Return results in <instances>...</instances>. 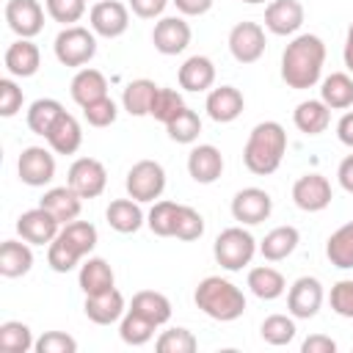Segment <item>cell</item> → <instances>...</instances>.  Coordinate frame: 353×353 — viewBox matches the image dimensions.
I'll use <instances>...</instances> for the list:
<instances>
[{
	"mask_svg": "<svg viewBox=\"0 0 353 353\" xmlns=\"http://www.w3.org/2000/svg\"><path fill=\"white\" fill-rule=\"evenodd\" d=\"M323 63H325L323 39L314 33H301L281 52V80L295 91H306L320 83Z\"/></svg>",
	"mask_w": 353,
	"mask_h": 353,
	"instance_id": "obj_1",
	"label": "cell"
},
{
	"mask_svg": "<svg viewBox=\"0 0 353 353\" xmlns=\"http://www.w3.org/2000/svg\"><path fill=\"white\" fill-rule=\"evenodd\" d=\"M287 152V130L279 121H259L243 146V163L251 174L268 176L273 174Z\"/></svg>",
	"mask_w": 353,
	"mask_h": 353,
	"instance_id": "obj_2",
	"label": "cell"
},
{
	"mask_svg": "<svg viewBox=\"0 0 353 353\" xmlns=\"http://www.w3.org/2000/svg\"><path fill=\"white\" fill-rule=\"evenodd\" d=\"M193 301L207 317H212L218 323H232V320L243 317V312H245L243 290L237 284H232L229 279H223V276L201 279L196 292H193Z\"/></svg>",
	"mask_w": 353,
	"mask_h": 353,
	"instance_id": "obj_3",
	"label": "cell"
},
{
	"mask_svg": "<svg viewBox=\"0 0 353 353\" xmlns=\"http://www.w3.org/2000/svg\"><path fill=\"white\" fill-rule=\"evenodd\" d=\"M256 240H254V234L248 232V229H243V223L240 226H229V229H223L218 237H215V243H212V256H215V262L223 268V270H243L245 265H251V259H254V254H256Z\"/></svg>",
	"mask_w": 353,
	"mask_h": 353,
	"instance_id": "obj_4",
	"label": "cell"
},
{
	"mask_svg": "<svg viewBox=\"0 0 353 353\" xmlns=\"http://www.w3.org/2000/svg\"><path fill=\"white\" fill-rule=\"evenodd\" d=\"M52 52H55L58 63H63L69 69H83L97 55V33L83 25H66L55 36Z\"/></svg>",
	"mask_w": 353,
	"mask_h": 353,
	"instance_id": "obj_5",
	"label": "cell"
},
{
	"mask_svg": "<svg viewBox=\"0 0 353 353\" xmlns=\"http://www.w3.org/2000/svg\"><path fill=\"white\" fill-rule=\"evenodd\" d=\"M124 188H127V196L135 199V201H141V204L154 201L165 190V168L157 160H138L127 171Z\"/></svg>",
	"mask_w": 353,
	"mask_h": 353,
	"instance_id": "obj_6",
	"label": "cell"
},
{
	"mask_svg": "<svg viewBox=\"0 0 353 353\" xmlns=\"http://www.w3.org/2000/svg\"><path fill=\"white\" fill-rule=\"evenodd\" d=\"M66 185L80 196V199H97L108 188V171L97 157H77L69 165Z\"/></svg>",
	"mask_w": 353,
	"mask_h": 353,
	"instance_id": "obj_7",
	"label": "cell"
},
{
	"mask_svg": "<svg viewBox=\"0 0 353 353\" xmlns=\"http://www.w3.org/2000/svg\"><path fill=\"white\" fill-rule=\"evenodd\" d=\"M17 174L30 188H44L55 179V154L44 146H25L17 160Z\"/></svg>",
	"mask_w": 353,
	"mask_h": 353,
	"instance_id": "obj_8",
	"label": "cell"
},
{
	"mask_svg": "<svg viewBox=\"0 0 353 353\" xmlns=\"http://www.w3.org/2000/svg\"><path fill=\"white\" fill-rule=\"evenodd\" d=\"M88 25L102 39H119L130 28V8L119 0H99L91 6Z\"/></svg>",
	"mask_w": 353,
	"mask_h": 353,
	"instance_id": "obj_9",
	"label": "cell"
},
{
	"mask_svg": "<svg viewBox=\"0 0 353 353\" xmlns=\"http://www.w3.org/2000/svg\"><path fill=\"white\" fill-rule=\"evenodd\" d=\"M265 28L259 22H237L229 30V52L237 63H256L265 55Z\"/></svg>",
	"mask_w": 353,
	"mask_h": 353,
	"instance_id": "obj_10",
	"label": "cell"
},
{
	"mask_svg": "<svg viewBox=\"0 0 353 353\" xmlns=\"http://www.w3.org/2000/svg\"><path fill=\"white\" fill-rule=\"evenodd\" d=\"M273 212V199L262 188H243L232 199V218L243 226H256Z\"/></svg>",
	"mask_w": 353,
	"mask_h": 353,
	"instance_id": "obj_11",
	"label": "cell"
},
{
	"mask_svg": "<svg viewBox=\"0 0 353 353\" xmlns=\"http://www.w3.org/2000/svg\"><path fill=\"white\" fill-rule=\"evenodd\" d=\"M323 284L314 276H301L292 281V287L287 290V312L295 320H309L320 312L323 306Z\"/></svg>",
	"mask_w": 353,
	"mask_h": 353,
	"instance_id": "obj_12",
	"label": "cell"
},
{
	"mask_svg": "<svg viewBox=\"0 0 353 353\" xmlns=\"http://www.w3.org/2000/svg\"><path fill=\"white\" fill-rule=\"evenodd\" d=\"M331 199H334L331 182L317 171L298 176L295 185H292V201L303 212H323L331 204Z\"/></svg>",
	"mask_w": 353,
	"mask_h": 353,
	"instance_id": "obj_13",
	"label": "cell"
},
{
	"mask_svg": "<svg viewBox=\"0 0 353 353\" xmlns=\"http://www.w3.org/2000/svg\"><path fill=\"white\" fill-rule=\"evenodd\" d=\"M58 232H61V223L41 204L33 210H25L17 218V234L30 245H50L58 237Z\"/></svg>",
	"mask_w": 353,
	"mask_h": 353,
	"instance_id": "obj_14",
	"label": "cell"
},
{
	"mask_svg": "<svg viewBox=\"0 0 353 353\" xmlns=\"http://www.w3.org/2000/svg\"><path fill=\"white\" fill-rule=\"evenodd\" d=\"M190 25L185 17H160L152 30V44L160 55H179L190 44Z\"/></svg>",
	"mask_w": 353,
	"mask_h": 353,
	"instance_id": "obj_15",
	"label": "cell"
},
{
	"mask_svg": "<svg viewBox=\"0 0 353 353\" xmlns=\"http://www.w3.org/2000/svg\"><path fill=\"white\" fill-rule=\"evenodd\" d=\"M6 22L19 39H33L44 28V8L39 0H8Z\"/></svg>",
	"mask_w": 353,
	"mask_h": 353,
	"instance_id": "obj_16",
	"label": "cell"
},
{
	"mask_svg": "<svg viewBox=\"0 0 353 353\" xmlns=\"http://www.w3.org/2000/svg\"><path fill=\"white\" fill-rule=\"evenodd\" d=\"M303 6L298 0H270L265 8V28L273 36H295L303 25Z\"/></svg>",
	"mask_w": 353,
	"mask_h": 353,
	"instance_id": "obj_17",
	"label": "cell"
},
{
	"mask_svg": "<svg viewBox=\"0 0 353 353\" xmlns=\"http://www.w3.org/2000/svg\"><path fill=\"white\" fill-rule=\"evenodd\" d=\"M188 174L199 185H212L223 174V154L212 143H199L188 152Z\"/></svg>",
	"mask_w": 353,
	"mask_h": 353,
	"instance_id": "obj_18",
	"label": "cell"
},
{
	"mask_svg": "<svg viewBox=\"0 0 353 353\" xmlns=\"http://www.w3.org/2000/svg\"><path fill=\"white\" fill-rule=\"evenodd\" d=\"M83 312L91 323L97 325H110V323H119L127 312V303H124V295L113 287L108 292H97V295H85V303H83Z\"/></svg>",
	"mask_w": 353,
	"mask_h": 353,
	"instance_id": "obj_19",
	"label": "cell"
},
{
	"mask_svg": "<svg viewBox=\"0 0 353 353\" xmlns=\"http://www.w3.org/2000/svg\"><path fill=\"white\" fill-rule=\"evenodd\" d=\"M243 108H245V99H243L240 88H234V85H218V88H212L207 94V102H204L207 116L212 121H218V124L234 121L243 113Z\"/></svg>",
	"mask_w": 353,
	"mask_h": 353,
	"instance_id": "obj_20",
	"label": "cell"
},
{
	"mask_svg": "<svg viewBox=\"0 0 353 353\" xmlns=\"http://www.w3.org/2000/svg\"><path fill=\"white\" fill-rule=\"evenodd\" d=\"M3 63L11 77H33L41 66V52L30 39H17L14 44H8Z\"/></svg>",
	"mask_w": 353,
	"mask_h": 353,
	"instance_id": "obj_21",
	"label": "cell"
},
{
	"mask_svg": "<svg viewBox=\"0 0 353 353\" xmlns=\"http://www.w3.org/2000/svg\"><path fill=\"white\" fill-rule=\"evenodd\" d=\"M44 141L50 143V149L55 154H74L80 149V143H83V127L72 113L63 110L58 116V121L50 127V132L44 135Z\"/></svg>",
	"mask_w": 353,
	"mask_h": 353,
	"instance_id": "obj_22",
	"label": "cell"
},
{
	"mask_svg": "<svg viewBox=\"0 0 353 353\" xmlns=\"http://www.w3.org/2000/svg\"><path fill=\"white\" fill-rule=\"evenodd\" d=\"M47 212H52L55 215V221L61 223V226H66V223H72V221H77V215H80V210H83V199L69 188V185H61V188H50L44 196H41V201H39Z\"/></svg>",
	"mask_w": 353,
	"mask_h": 353,
	"instance_id": "obj_23",
	"label": "cell"
},
{
	"mask_svg": "<svg viewBox=\"0 0 353 353\" xmlns=\"http://www.w3.org/2000/svg\"><path fill=\"white\" fill-rule=\"evenodd\" d=\"M105 218H108V226L119 234H132L146 223L141 201H135V199H113L105 210Z\"/></svg>",
	"mask_w": 353,
	"mask_h": 353,
	"instance_id": "obj_24",
	"label": "cell"
},
{
	"mask_svg": "<svg viewBox=\"0 0 353 353\" xmlns=\"http://www.w3.org/2000/svg\"><path fill=\"white\" fill-rule=\"evenodd\" d=\"M176 80H179V88H185V91H193V94L207 91L215 83V63L207 55H190L179 66Z\"/></svg>",
	"mask_w": 353,
	"mask_h": 353,
	"instance_id": "obj_25",
	"label": "cell"
},
{
	"mask_svg": "<svg viewBox=\"0 0 353 353\" xmlns=\"http://www.w3.org/2000/svg\"><path fill=\"white\" fill-rule=\"evenodd\" d=\"M69 94H72V99H74L80 108H85V105H91V102L108 97V80H105V74H102L99 69L83 66V69H77V74L72 77Z\"/></svg>",
	"mask_w": 353,
	"mask_h": 353,
	"instance_id": "obj_26",
	"label": "cell"
},
{
	"mask_svg": "<svg viewBox=\"0 0 353 353\" xmlns=\"http://www.w3.org/2000/svg\"><path fill=\"white\" fill-rule=\"evenodd\" d=\"M77 284L85 295H97V292H108L116 287V276H113V268L102 259V256H88L83 265H80V273H77Z\"/></svg>",
	"mask_w": 353,
	"mask_h": 353,
	"instance_id": "obj_27",
	"label": "cell"
},
{
	"mask_svg": "<svg viewBox=\"0 0 353 353\" xmlns=\"http://www.w3.org/2000/svg\"><path fill=\"white\" fill-rule=\"evenodd\" d=\"M292 121L306 135H320L331 124V108L323 99H303L292 110Z\"/></svg>",
	"mask_w": 353,
	"mask_h": 353,
	"instance_id": "obj_28",
	"label": "cell"
},
{
	"mask_svg": "<svg viewBox=\"0 0 353 353\" xmlns=\"http://www.w3.org/2000/svg\"><path fill=\"white\" fill-rule=\"evenodd\" d=\"M30 268H33L30 243H25V240H3V245H0V276L19 279V276L30 273Z\"/></svg>",
	"mask_w": 353,
	"mask_h": 353,
	"instance_id": "obj_29",
	"label": "cell"
},
{
	"mask_svg": "<svg viewBox=\"0 0 353 353\" xmlns=\"http://www.w3.org/2000/svg\"><path fill=\"white\" fill-rule=\"evenodd\" d=\"M298 243H301V234H298L295 226H276V229H270V232L262 237L259 254H262L268 262H281V259H287V256L298 248Z\"/></svg>",
	"mask_w": 353,
	"mask_h": 353,
	"instance_id": "obj_30",
	"label": "cell"
},
{
	"mask_svg": "<svg viewBox=\"0 0 353 353\" xmlns=\"http://www.w3.org/2000/svg\"><path fill=\"white\" fill-rule=\"evenodd\" d=\"M245 284H248V290H251L259 301H276V298H281V295L287 292L284 276H281L276 268H270V265L251 268Z\"/></svg>",
	"mask_w": 353,
	"mask_h": 353,
	"instance_id": "obj_31",
	"label": "cell"
},
{
	"mask_svg": "<svg viewBox=\"0 0 353 353\" xmlns=\"http://www.w3.org/2000/svg\"><path fill=\"white\" fill-rule=\"evenodd\" d=\"M130 309L138 312L141 317L152 320L157 328L171 320V301H168L163 292H154V290H141V292H135L132 301H130Z\"/></svg>",
	"mask_w": 353,
	"mask_h": 353,
	"instance_id": "obj_32",
	"label": "cell"
},
{
	"mask_svg": "<svg viewBox=\"0 0 353 353\" xmlns=\"http://www.w3.org/2000/svg\"><path fill=\"white\" fill-rule=\"evenodd\" d=\"M320 99L331 110H347L353 105V77L347 72H331L320 83Z\"/></svg>",
	"mask_w": 353,
	"mask_h": 353,
	"instance_id": "obj_33",
	"label": "cell"
},
{
	"mask_svg": "<svg viewBox=\"0 0 353 353\" xmlns=\"http://www.w3.org/2000/svg\"><path fill=\"white\" fill-rule=\"evenodd\" d=\"M157 88H160V85H154V80H149V77H138V80L127 83V88H124V94H121L124 110H127L130 116H149Z\"/></svg>",
	"mask_w": 353,
	"mask_h": 353,
	"instance_id": "obj_34",
	"label": "cell"
},
{
	"mask_svg": "<svg viewBox=\"0 0 353 353\" xmlns=\"http://www.w3.org/2000/svg\"><path fill=\"white\" fill-rule=\"evenodd\" d=\"M61 113H63V105H61L58 99H52V97H41V99L30 102V108H28V116H25L28 130L44 138V135L50 132V127L58 121Z\"/></svg>",
	"mask_w": 353,
	"mask_h": 353,
	"instance_id": "obj_35",
	"label": "cell"
},
{
	"mask_svg": "<svg viewBox=\"0 0 353 353\" xmlns=\"http://www.w3.org/2000/svg\"><path fill=\"white\" fill-rule=\"evenodd\" d=\"M58 237L83 259V256H88L91 251H94V245H97V240H99V234H97V226L94 223H88V221H72V223H66V226H61V232H58Z\"/></svg>",
	"mask_w": 353,
	"mask_h": 353,
	"instance_id": "obj_36",
	"label": "cell"
},
{
	"mask_svg": "<svg viewBox=\"0 0 353 353\" xmlns=\"http://www.w3.org/2000/svg\"><path fill=\"white\" fill-rule=\"evenodd\" d=\"M325 256L334 268L347 270L353 268V221L342 223L328 240H325Z\"/></svg>",
	"mask_w": 353,
	"mask_h": 353,
	"instance_id": "obj_37",
	"label": "cell"
},
{
	"mask_svg": "<svg viewBox=\"0 0 353 353\" xmlns=\"http://www.w3.org/2000/svg\"><path fill=\"white\" fill-rule=\"evenodd\" d=\"M154 331H157V325H154L152 320L141 317V314L132 312V309H127L124 317L119 320V336H121L124 345H132V347L146 345V342L154 336Z\"/></svg>",
	"mask_w": 353,
	"mask_h": 353,
	"instance_id": "obj_38",
	"label": "cell"
},
{
	"mask_svg": "<svg viewBox=\"0 0 353 353\" xmlns=\"http://www.w3.org/2000/svg\"><path fill=\"white\" fill-rule=\"evenodd\" d=\"M33 345H36V339L25 323L6 320L0 325V350L3 353H28V350H33Z\"/></svg>",
	"mask_w": 353,
	"mask_h": 353,
	"instance_id": "obj_39",
	"label": "cell"
},
{
	"mask_svg": "<svg viewBox=\"0 0 353 353\" xmlns=\"http://www.w3.org/2000/svg\"><path fill=\"white\" fill-rule=\"evenodd\" d=\"M295 317L290 314H270V317H265L262 320V325H259V334H262V339L268 342V345H273V347H281V345H290L292 339H295Z\"/></svg>",
	"mask_w": 353,
	"mask_h": 353,
	"instance_id": "obj_40",
	"label": "cell"
},
{
	"mask_svg": "<svg viewBox=\"0 0 353 353\" xmlns=\"http://www.w3.org/2000/svg\"><path fill=\"white\" fill-rule=\"evenodd\" d=\"M185 108H188V105H185V99H182V94H179L176 88H163V85H160L157 94H154V102H152L149 116L165 127V124H168L171 119H176Z\"/></svg>",
	"mask_w": 353,
	"mask_h": 353,
	"instance_id": "obj_41",
	"label": "cell"
},
{
	"mask_svg": "<svg viewBox=\"0 0 353 353\" xmlns=\"http://www.w3.org/2000/svg\"><path fill=\"white\" fill-rule=\"evenodd\" d=\"M176 212L179 204L176 201H154V207L146 215V226L157 234V237H174V226H176Z\"/></svg>",
	"mask_w": 353,
	"mask_h": 353,
	"instance_id": "obj_42",
	"label": "cell"
},
{
	"mask_svg": "<svg viewBox=\"0 0 353 353\" xmlns=\"http://www.w3.org/2000/svg\"><path fill=\"white\" fill-rule=\"evenodd\" d=\"M165 132H168V138H171V141H176V143H193V141H199L201 119H199V113H196V110L185 108L176 119H171V121L165 124Z\"/></svg>",
	"mask_w": 353,
	"mask_h": 353,
	"instance_id": "obj_43",
	"label": "cell"
},
{
	"mask_svg": "<svg viewBox=\"0 0 353 353\" xmlns=\"http://www.w3.org/2000/svg\"><path fill=\"white\" fill-rule=\"evenodd\" d=\"M154 347H157V353H193V350L199 347V339L193 336V331L176 325V328L163 331V334L157 336Z\"/></svg>",
	"mask_w": 353,
	"mask_h": 353,
	"instance_id": "obj_44",
	"label": "cell"
},
{
	"mask_svg": "<svg viewBox=\"0 0 353 353\" xmlns=\"http://www.w3.org/2000/svg\"><path fill=\"white\" fill-rule=\"evenodd\" d=\"M204 234V218L199 210L188 207V204H179V212H176V226H174V237L176 240H199Z\"/></svg>",
	"mask_w": 353,
	"mask_h": 353,
	"instance_id": "obj_45",
	"label": "cell"
},
{
	"mask_svg": "<svg viewBox=\"0 0 353 353\" xmlns=\"http://www.w3.org/2000/svg\"><path fill=\"white\" fill-rule=\"evenodd\" d=\"M44 8L50 14V19L66 25H74L83 19L85 14V0H44Z\"/></svg>",
	"mask_w": 353,
	"mask_h": 353,
	"instance_id": "obj_46",
	"label": "cell"
},
{
	"mask_svg": "<svg viewBox=\"0 0 353 353\" xmlns=\"http://www.w3.org/2000/svg\"><path fill=\"white\" fill-rule=\"evenodd\" d=\"M47 265H50L55 273H69V270H74V268L80 265V256H77L61 237H55V240L47 245Z\"/></svg>",
	"mask_w": 353,
	"mask_h": 353,
	"instance_id": "obj_47",
	"label": "cell"
},
{
	"mask_svg": "<svg viewBox=\"0 0 353 353\" xmlns=\"http://www.w3.org/2000/svg\"><path fill=\"white\" fill-rule=\"evenodd\" d=\"M83 116H85V121H88L91 127H99V130H102V127H110V124L116 121L119 105H116L110 97H102V99L85 105V108H83Z\"/></svg>",
	"mask_w": 353,
	"mask_h": 353,
	"instance_id": "obj_48",
	"label": "cell"
},
{
	"mask_svg": "<svg viewBox=\"0 0 353 353\" xmlns=\"http://www.w3.org/2000/svg\"><path fill=\"white\" fill-rule=\"evenodd\" d=\"M36 353H74L77 350V342L74 336L63 334V331H44L36 345H33Z\"/></svg>",
	"mask_w": 353,
	"mask_h": 353,
	"instance_id": "obj_49",
	"label": "cell"
},
{
	"mask_svg": "<svg viewBox=\"0 0 353 353\" xmlns=\"http://www.w3.org/2000/svg\"><path fill=\"white\" fill-rule=\"evenodd\" d=\"M331 309L339 314V317H347L353 320V279H342L331 287Z\"/></svg>",
	"mask_w": 353,
	"mask_h": 353,
	"instance_id": "obj_50",
	"label": "cell"
},
{
	"mask_svg": "<svg viewBox=\"0 0 353 353\" xmlns=\"http://www.w3.org/2000/svg\"><path fill=\"white\" fill-rule=\"evenodd\" d=\"M19 110H22V88L11 77H3L0 80V116L11 119Z\"/></svg>",
	"mask_w": 353,
	"mask_h": 353,
	"instance_id": "obj_51",
	"label": "cell"
},
{
	"mask_svg": "<svg viewBox=\"0 0 353 353\" xmlns=\"http://www.w3.org/2000/svg\"><path fill=\"white\" fill-rule=\"evenodd\" d=\"M127 6L132 8L135 17H141V19H154V17H160V14L165 11L168 0H127Z\"/></svg>",
	"mask_w": 353,
	"mask_h": 353,
	"instance_id": "obj_52",
	"label": "cell"
},
{
	"mask_svg": "<svg viewBox=\"0 0 353 353\" xmlns=\"http://www.w3.org/2000/svg\"><path fill=\"white\" fill-rule=\"evenodd\" d=\"M334 350H336V342L325 334H312L301 345V353H334Z\"/></svg>",
	"mask_w": 353,
	"mask_h": 353,
	"instance_id": "obj_53",
	"label": "cell"
},
{
	"mask_svg": "<svg viewBox=\"0 0 353 353\" xmlns=\"http://www.w3.org/2000/svg\"><path fill=\"white\" fill-rule=\"evenodd\" d=\"M171 3L176 6V11L182 17H201V14H207L212 8L215 0H171Z\"/></svg>",
	"mask_w": 353,
	"mask_h": 353,
	"instance_id": "obj_54",
	"label": "cell"
},
{
	"mask_svg": "<svg viewBox=\"0 0 353 353\" xmlns=\"http://www.w3.org/2000/svg\"><path fill=\"white\" fill-rule=\"evenodd\" d=\"M336 138H339V143L353 149V110L342 113V119L336 121Z\"/></svg>",
	"mask_w": 353,
	"mask_h": 353,
	"instance_id": "obj_55",
	"label": "cell"
},
{
	"mask_svg": "<svg viewBox=\"0 0 353 353\" xmlns=\"http://www.w3.org/2000/svg\"><path fill=\"white\" fill-rule=\"evenodd\" d=\"M336 179H339L342 190L353 193V154H347V157L339 163V168H336Z\"/></svg>",
	"mask_w": 353,
	"mask_h": 353,
	"instance_id": "obj_56",
	"label": "cell"
},
{
	"mask_svg": "<svg viewBox=\"0 0 353 353\" xmlns=\"http://www.w3.org/2000/svg\"><path fill=\"white\" fill-rule=\"evenodd\" d=\"M342 58H345V66L347 72L353 74V22L347 28V36H345V50H342Z\"/></svg>",
	"mask_w": 353,
	"mask_h": 353,
	"instance_id": "obj_57",
	"label": "cell"
},
{
	"mask_svg": "<svg viewBox=\"0 0 353 353\" xmlns=\"http://www.w3.org/2000/svg\"><path fill=\"white\" fill-rule=\"evenodd\" d=\"M243 3H248V6H259V3H265V0H243Z\"/></svg>",
	"mask_w": 353,
	"mask_h": 353,
	"instance_id": "obj_58",
	"label": "cell"
}]
</instances>
